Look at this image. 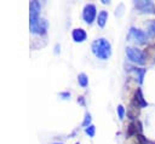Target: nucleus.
Segmentation results:
<instances>
[{"label":"nucleus","mask_w":155,"mask_h":144,"mask_svg":"<svg viewBox=\"0 0 155 144\" xmlns=\"http://www.w3.org/2000/svg\"><path fill=\"white\" fill-rule=\"evenodd\" d=\"M96 15H97V10H96V6H94L93 4H87V5H85L84 11H82V18H84V21H85L87 24H91V23L94 21Z\"/></svg>","instance_id":"4"},{"label":"nucleus","mask_w":155,"mask_h":144,"mask_svg":"<svg viewBox=\"0 0 155 144\" xmlns=\"http://www.w3.org/2000/svg\"><path fill=\"white\" fill-rule=\"evenodd\" d=\"M133 103L136 104V105H138L139 108H144V106H147L148 104H147V102L144 100V98H143V94H142V91L138 88L137 91H136V94H134V100H133Z\"/></svg>","instance_id":"8"},{"label":"nucleus","mask_w":155,"mask_h":144,"mask_svg":"<svg viewBox=\"0 0 155 144\" xmlns=\"http://www.w3.org/2000/svg\"><path fill=\"white\" fill-rule=\"evenodd\" d=\"M90 123H91V115H90V114H86V115H85V120H84V122H82V126L88 127Z\"/></svg>","instance_id":"14"},{"label":"nucleus","mask_w":155,"mask_h":144,"mask_svg":"<svg viewBox=\"0 0 155 144\" xmlns=\"http://www.w3.org/2000/svg\"><path fill=\"white\" fill-rule=\"evenodd\" d=\"M53 144H63V143H53Z\"/></svg>","instance_id":"17"},{"label":"nucleus","mask_w":155,"mask_h":144,"mask_svg":"<svg viewBox=\"0 0 155 144\" xmlns=\"http://www.w3.org/2000/svg\"><path fill=\"white\" fill-rule=\"evenodd\" d=\"M40 10L41 5L38 0H33L29 4V28L30 31L34 34H38L39 24H40Z\"/></svg>","instance_id":"2"},{"label":"nucleus","mask_w":155,"mask_h":144,"mask_svg":"<svg viewBox=\"0 0 155 144\" xmlns=\"http://www.w3.org/2000/svg\"><path fill=\"white\" fill-rule=\"evenodd\" d=\"M126 56L128 57V59L133 63H137V64H144V56H143V52L134 48V47H127L126 48Z\"/></svg>","instance_id":"3"},{"label":"nucleus","mask_w":155,"mask_h":144,"mask_svg":"<svg viewBox=\"0 0 155 144\" xmlns=\"http://www.w3.org/2000/svg\"><path fill=\"white\" fill-rule=\"evenodd\" d=\"M59 96H61V97H63L64 99H67V98H69V97H70V93H68V92H63V93H61Z\"/></svg>","instance_id":"16"},{"label":"nucleus","mask_w":155,"mask_h":144,"mask_svg":"<svg viewBox=\"0 0 155 144\" xmlns=\"http://www.w3.org/2000/svg\"><path fill=\"white\" fill-rule=\"evenodd\" d=\"M78 82H79V85H80L81 87H86V86L88 85V77H87V75L84 74V73L79 74V76H78Z\"/></svg>","instance_id":"10"},{"label":"nucleus","mask_w":155,"mask_h":144,"mask_svg":"<svg viewBox=\"0 0 155 144\" xmlns=\"http://www.w3.org/2000/svg\"><path fill=\"white\" fill-rule=\"evenodd\" d=\"M132 69L138 74V81H139V83H142L143 82V79H144L145 69H143V68H132Z\"/></svg>","instance_id":"11"},{"label":"nucleus","mask_w":155,"mask_h":144,"mask_svg":"<svg viewBox=\"0 0 155 144\" xmlns=\"http://www.w3.org/2000/svg\"><path fill=\"white\" fill-rule=\"evenodd\" d=\"M91 48H92L93 54H94L97 58L102 59V61L108 59V58L110 57V54H111V45H110V42H109L107 39H104V38H99V39L94 40V41L92 42Z\"/></svg>","instance_id":"1"},{"label":"nucleus","mask_w":155,"mask_h":144,"mask_svg":"<svg viewBox=\"0 0 155 144\" xmlns=\"http://www.w3.org/2000/svg\"><path fill=\"white\" fill-rule=\"evenodd\" d=\"M107 21H108V12L103 10V11H101V12L98 13V16H97V24L103 28V27L105 25Z\"/></svg>","instance_id":"9"},{"label":"nucleus","mask_w":155,"mask_h":144,"mask_svg":"<svg viewBox=\"0 0 155 144\" xmlns=\"http://www.w3.org/2000/svg\"><path fill=\"white\" fill-rule=\"evenodd\" d=\"M85 132H86V134H88V137H94V133H96V127L93 126V125H90L88 127H86L85 128Z\"/></svg>","instance_id":"12"},{"label":"nucleus","mask_w":155,"mask_h":144,"mask_svg":"<svg viewBox=\"0 0 155 144\" xmlns=\"http://www.w3.org/2000/svg\"><path fill=\"white\" fill-rule=\"evenodd\" d=\"M116 111H117L119 117L122 120V119H124V116H125V108H124L122 105H119V106H117V109H116Z\"/></svg>","instance_id":"13"},{"label":"nucleus","mask_w":155,"mask_h":144,"mask_svg":"<svg viewBox=\"0 0 155 144\" xmlns=\"http://www.w3.org/2000/svg\"><path fill=\"white\" fill-rule=\"evenodd\" d=\"M71 38H73V40L75 42H84L86 40V38H87V34H86V31L84 29L75 28L73 30V33H71Z\"/></svg>","instance_id":"7"},{"label":"nucleus","mask_w":155,"mask_h":144,"mask_svg":"<svg viewBox=\"0 0 155 144\" xmlns=\"http://www.w3.org/2000/svg\"><path fill=\"white\" fill-rule=\"evenodd\" d=\"M149 31H150V34L155 35V21L150 22V24H149Z\"/></svg>","instance_id":"15"},{"label":"nucleus","mask_w":155,"mask_h":144,"mask_svg":"<svg viewBox=\"0 0 155 144\" xmlns=\"http://www.w3.org/2000/svg\"><path fill=\"white\" fill-rule=\"evenodd\" d=\"M76 144H79V143H76Z\"/></svg>","instance_id":"18"},{"label":"nucleus","mask_w":155,"mask_h":144,"mask_svg":"<svg viewBox=\"0 0 155 144\" xmlns=\"http://www.w3.org/2000/svg\"><path fill=\"white\" fill-rule=\"evenodd\" d=\"M134 5H136L137 10H139L143 13H151V12H154V2L153 1L140 0V1H136Z\"/></svg>","instance_id":"6"},{"label":"nucleus","mask_w":155,"mask_h":144,"mask_svg":"<svg viewBox=\"0 0 155 144\" xmlns=\"http://www.w3.org/2000/svg\"><path fill=\"white\" fill-rule=\"evenodd\" d=\"M127 39L133 40V41H136V42H138V44H144V42L147 41L148 36H147V34L143 33L142 30L136 29V28H131V29H130V33H128V35H127Z\"/></svg>","instance_id":"5"}]
</instances>
